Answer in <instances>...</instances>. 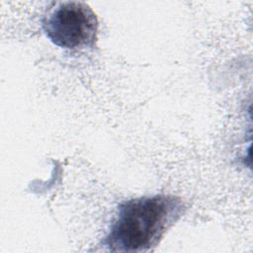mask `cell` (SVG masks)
I'll list each match as a JSON object with an SVG mask.
<instances>
[{
  "instance_id": "6da1fadb",
  "label": "cell",
  "mask_w": 253,
  "mask_h": 253,
  "mask_svg": "<svg viewBox=\"0 0 253 253\" xmlns=\"http://www.w3.org/2000/svg\"><path fill=\"white\" fill-rule=\"evenodd\" d=\"M184 202L172 195H154L123 202L103 245L114 252H141L155 247L183 215Z\"/></svg>"
},
{
  "instance_id": "7a4b0ae2",
  "label": "cell",
  "mask_w": 253,
  "mask_h": 253,
  "mask_svg": "<svg viewBox=\"0 0 253 253\" xmlns=\"http://www.w3.org/2000/svg\"><path fill=\"white\" fill-rule=\"evenodd\" d=\"M42 19V30L55 45L82 50L94 46L98 19L92 8L80 1L55 2Z\"/></svg>"
}]
</instances>
